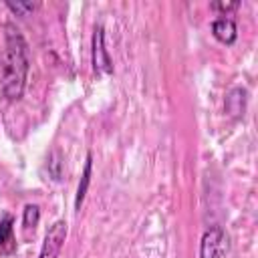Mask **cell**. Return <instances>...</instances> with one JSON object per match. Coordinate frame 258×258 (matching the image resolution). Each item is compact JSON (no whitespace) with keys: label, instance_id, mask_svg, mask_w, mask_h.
Segmentation results:
<instances>
[{"label":"cell","instance_id":"obj_1","mask_svg":"<svg viewBox=\"0 0 258 258\" xmlns=\"http://www.w3.org/2000/svg\"><path fill=\"white\" fill-rule=\"evenodd\" d=\"M0 62H2V91L10 101H18L24 93L26 75H28V48L22 34L12 24L6 26V44Z\"/></svg>","mask_w":258,"mask_h":258},{"label":"cell","instance_id":"obj_2","mask_svg":"<svg viewBox=\"0 0 258 258\" xmlns=\"http://www.w3.org/2000/svg\"><path fill=\"white\" fill-rule=\"evenodd\" d=\"M228 252V236L220 226L210 228L200 246V258H220Z\"/></svg>","mask_w":258,"mask_h":258},{"label":"cell","instance_id":"obj_3","mask_svg":"<svg viewBox=\"0 0 258 258\" xmlns=\"http://www.w3.org/2000/svg\"><path fill=\"white\" fill-rule=\"evenodd\" d=\"M64 238H67V222L64 220H56L50 226V230L46 232V236H44V242H42L38 258H58V252H60V248L64 244Z\"/></svg>","mask_w":258,"mask_h":258},{"label":"cell","instance_id":"obj_4","mask_svg":"<svg viewBox=\"0 0 258 258\" xmlns=\"http://www.w3.org/2000/svg\"><path fill=\"white\" fill-rule=\"evenodd\" d=\"M93 64L97 73H113L111 58L107 54V48L103 44V28L99 26L93 34Z\"/></svg>","mask_w":258,"mask_h":258},{"label":"cell","instance_id":"obj_5","mask_svg":"<svg viewBox=\"0 0 258 258\" xmlns=\"http://www.w3.org/2000/svg\"><path fill=\"white\" fill-rule=\"evenodd\" d=\"M212 32L214 36L224 42V44H232L236 40V24L230 20V18H218L214 24H212Z\"/></svg>","mask_w":258,"mask_h":258},{"label":"cell","instance_id":"obj_6","mask_svg":"<svg viewBox=\"0 0 258 258\" xmlns=\"http://www.w3.org/2000/svg\"><path fill=\"white\" fill-rule=\"evenodd\" d=\"M12 216H4V220L0 222V252L2 254H10L16 248L14 242V230H12Z\"/></svg>","mask_w":258,"mask_h":258},{"label":"cell","instance_id":"obj_7","mask_svg":"<svg viewBox=\"0 0 258 258\" xmlns=\"http://www.w3.org/2000/svg\"><path fill=\"white\" fill-rule=\"evenodd\" d=\"M38 220H40V210H38V206H34V204H28L26 208H24V218H22V228H24V232L26 234H34V230H36V226H38Z\"/></svg>","mask_w":258,"mask_h":258},{"label":"cell","instance_id":"obj_8","mask_svg":"<svg viewBox=\"0 0 258 258\" xmlns=\"http://www.w3.org/2000/svg\"><path fill=\"white\" fill-rule=\"evenodd\" d=\"M89 179H91V155H87L85 169H83V179L79 183V191H77V200H75V206L77 208H81V204H83V198H85L87 187H89Z\"/></svg>","mask_w":258,"mask_h":258},{"label":"cell","instance_id":"obj_9","mask_svg":"<svg viewBox=\"0 0 258 258\" xmlns=\"http://www.w3.org/2000/svg\"><path fill=\"white\" fill-rule=\"evenodd\" d=\"M8 8L12 12H16L18 16H26L28 12H32L36 8V4L34 2H8Z\"/></svg>","mask_w":258,"mask_h":258},{"label":"cell","instance_id":"obj_10","mask_svg":"<svg viewBox=\"0 0 258 258\" xmlns=\"http://www.w3.org/2000/svg\"><path fill=\"white\" fill-rule=\"evenodd\" d=\"M212 8H214V10H224V12H228V10H236V8H238V2H214Z\"/></svg>","mask_w":258,"mask_h":258}]
</instances>
